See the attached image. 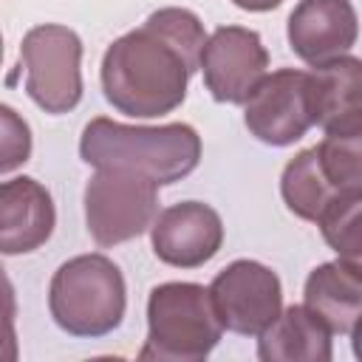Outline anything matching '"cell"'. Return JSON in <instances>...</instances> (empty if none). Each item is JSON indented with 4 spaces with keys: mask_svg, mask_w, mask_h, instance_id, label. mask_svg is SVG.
I'll list each match as a JSON object with an SVG mask.
<instances>
[{
    "mask_svg": "<svg viewBox=\"0 0 362 362\" xmlns=\"http://www.w3.org/2000/svg\"><path fill=\"white\" fill-rule=\"evenodd\" d=\"M204 42L206 31L195 11L178 6L153 11L107 45L99 71L105 99L133 119L173 113L187 99Z\"/></svg>",
    "mask_w": 362,
    "mask_h": 362,
    "instance_id": "obj_1",
    "label": "cell"
},
{
    "mask_svg": "<svg viewBox=\"0 0 362 362\" xmlns=\"http://www.w3.org/2000/svg\"><path fill=\"white\" fill-rule=\"evenodd\" d=\"M79 156L93 170H124L153 184H175L201 161V136L184 122L170 124H124L96 116L85 124Z\"/></svg>",
    "mask_w": 362,
    "mask_h": 362,
    "instance_id": "obj_2",
    "label": "cell"
},
{
    "mask_svg": "<svg viewBox=\"0 0 362 362\" xmlns=\"http://www.w3.org/2000/svg\"><path fill=\"white\" fill-rule=\"evenodd\" d=\"M127 286L119 266L105 255L65 260L48 286V311L71 337H105L122 325Z\"/></svg>",
    "mask_w": 362,
    "mask_h": 362,
    "instance_id": "obj_3",
    "label": "cell"
},
{
    "mask_svg": "<svg viewBox=\"0 0 362 362\" xmlns=\"http://www.w3.org/2000/svg\"><path fill=\"white\" fill-rule=\"evenodd\" d=\"M221 322L201 283H161L147 297V339L141 359L201 362L221 342Z\"/></svg>",
    "mask_w": 362,
    "mask_h": 362,
    "instance_id": "obj_4",
    "label": "cell"
},
{
    "mask_svg": "<svg viewBox=\"0 0 362 362\" xmlns=\"http://www.w3.org/2000/svg\"><path fill=\"white\" fill-rule=\"evenodd\" d=\"M25 90L51 116L68 113L82 99V40L59 23L34 25L20 42Z\"/></svg>",
    "mask_w": 362,
    "mask_h": 362,
    "instance_id": "obj_5",
    "label": "cell"
},
{
    "mask_svg": "<svg viewBox=\"0 0 362 362\" xmlns=\"http://www.w3.org/2000/svg\"><path fill=\"white\" fill-rule=\"evenodd\" d=\"M158 212V184L124 170H96L85 184V223L99 246L144 235Z\"/></svg>",
    "mask_w": 362,
    "mask_h": 362,
    "instance_id": "obj_6",
    "label": "cell"
},
{
    "mask_svg": "<svg viewBox=\"0 0 362 362\" xmlns=\"http://www.w3.org/2000/svg\"><path fill=\"white\" fill-rule=\"evenodd\" d=\"M249 133L272 147H288L314 127L308 71L280 68L266 74L243 102Z\"/></svg>",
    "mask_w": 362,
    "mask_h": 362,
    "instance_id": "obj_7",
    "label": "cell"
},
{
    "mask_svg": "<svg viewBox=\"0 0 362 362\" xmlns=\"http://www.w3.org/2000/svg\"><path fill=\"white\" fill-rule=\"evenodd\" d=\"M209 300L223 331L257 337L283 308L280 277L257 260H235L209 283Z\"/></svg>",
    "mask_w": 362,
    "mask_h": 362,
    "instance_id": "obj_8",
    "label": "cell"
},
{
    "mask_svg": "<svg viewBox=\"0 0 362 362\" xmlns=\"http://www.w3.org/2000/svg\"><path fill=\"white\" fill-rule=\"evenodd\" d=\"M204 85L221 105H243L257 82L269 74V51L257 31L243 25L215 28L198 59Z\"/></svg>",
    "mask_w": 362,
    "mask_h": 362,
    "instance_id": "obj_9",
    "label": "cell"
},
{
    "mask_svg": "<svg viewBox=\"0 0 362 362\" xmlns=\"http://www.w3.org/2000/svg\"><path fill=\"white\" fill-rule=\"evenodd\" d=\"M150 243L161 263L175 269H198L209 263L223 243L221 215L204 201H181L156 212Z\"/></svg>",
    "mask_w": 362,
    "mask_h": 362,
    "instance_id": "obj_10",
    "label": "cell"
},
{
    "mask_svg": "<svg viewBox=\"0 0 362 362\" xmlns=\"http://www.w3.org/2000/svg\"><path fill=\"white\" fill-rule=\"evenodd\" d=\"M356 34L359 23L351 0H300L286 25L291 51L311 68L345 57Z\"/></svg>",
    "mask_w": 362,
    "mask_h": 362,
    "instance_id": "obj_11",
    "label": "cell"
},
{
    "mask_svg": "<svg viewBox=\"0 0 362 362\" xmlns=\"http://www.w3.org/2000/svg\"><path fill=\"white\" fill-rule=\"evenodd\" d=\"M57 226L51 192L28 175L0 181V255L37 252Z\"/></svg>",
    "mask_w": 362,
    "mask_h": 362,
    "instance_id": "obj_12",
    "label": "cell"
},
{
    "mask_svg": "<svg viewBox=\"0 0 362 362\" xmlns=\"http://www.w3.org/2000/svg\"><path fill=\"white\" fill-rule=\"evenodd\" d=\"M308 76L314 124L328 136H362V62L345 54L311 68Z\"/></svg>",
    "mask_w": 362,
    "mask_h": 362,
    "instance_id": "obj_13",
    "label": "cell"
},
{
    "mask_svg": "<svg viewBox=\"0 0 362 362\" xmlns=\"http://www.w3.org/2000/svg\"><path fill=\"white\" fill-rule=\"evenodd\" d=\"M303 305L311 308L331 334L354 337L362 317V274L354 260H328L320 263L303 288Z\"/></svg>",
    "mask_w": 362,
    "mask_h": 362,
    "instance_id": "obj_14",
    "label": "cell"
},
{
    "mask_svg": "<svg viewBox=\"0 0 362 362\" xmlns=\"http://www.w3.org/2000/svg\"><path fill=\"white\" fill-rule=\"evenodd\" d=\"M331 337V328L311 308L288 305L257 334V356L263 362H328L334 356Z\"/></svg>",
    "mask_w": 362,
    "mask_h": 362,
    "instance_id": "obj_15",
    "label": "cell"
},
{
    "mask_svg": "<svg viewBox=\"0 0 362 362\" xmlns=\"http://www.w3.org/2000/svg\"><path fill=\"white\" fill-rule=\"evenodd\" d=\"M280 192H283V201L286 206L303 218V221H317V215L328 206V201L334 195H339V189L328 181L325 170L320 167V158H317V150L308 147V150H300L286 167H283V175H280ZM348 192V189H345Z\"/></svg>",
    "mask_w": 362,
    "mask_h": 362,
    "instance_id": "obj_16",
    "label": "cell"
},
{
    "mask_svg": "<svg viewBox=\"0 0 362 362\" xmlns=\"http://www.w3.org/2000/svg\"><path fill=\"white\" fill-rule=\"evenodd\" d=\"M359 212H362V189H348V192L334 195L328 201V206L314 221L320 226L325 243L342 260H354V263H359V257H362Z\"/></svg>",
    "mask_w": 362,
    "mask_h": 362,
    "instance_id": "obj_17",
    "label": "cell"
},
{
    "mask_svg": "<svg viewBox=\"0 0 362 362\" xmlns=\"http://www.w3.org/2000/svg\"><path fill=\"white\" fill-rule=\"evenodd\" d=\"M320 167L325 170L328 181L345 189H362V136H328L314 144Z\"/></svg>",
    "mask_w": 362,
    "mask_h": 362,
    "instance_id": "obj_18",
    "label": "cell"
},
{
    "mask_svg": "<svg viewBox=\"0 0 362 362\" xmlns=\"http://www.w3.org/2000/svg\"><path fill=\"white\" fill-rule=\"evenodd\" d=\"M31 158V127L8 105H0V175L14 173Z\"/></svg>",
    "mask_w": 362,
    "mask_h": 362,
    "instance_id": "obj_19",
    "label": "cell"
},
{
    "mask_svg": "<svg viewBox=\"0 0 362 362\" xmlns=\"http://www.w3.org/2000/svg\"><path fill=\"white\" fill-rule=\"evenodd\" d=\"M14 317H17L14 286H11L8 274H6V269L0 266V362H14L20 356Z\"/></svg>",
    "mask_w": 362,
    "mask_h": 362,
    "instance_id": "obj_20",
    "label": "cell"
},
{
    "mask_svg": "<svg viewBox=\"0 0 362 362\" xmlns=\"http://www.w3.org/2000/svg\"><path fill=\"white\" fill-rule=\"evenodd\" d=\"M238 8H243V11H272V8H277L283 0H232Z\"/></svg>",
    "mask_w": 362,
    "mask_h": 362,
    "instance_id": "obj_21",
    "label": "cell"
},
{
    "mask_svg": "<svg viewBox=\"0 0 362 362\" xmlns=\"http://www.w3.org/2000/svg\"><path fill=\"white\" fill-rule=\"evenodd\" d=\"M0 62H3V34H0Z\"/></svg>",
    "mask_w": 362,
    "mask_h": 362,
    "instance_id": "obj_22",
    "label": "cell"
}]
</instances>
